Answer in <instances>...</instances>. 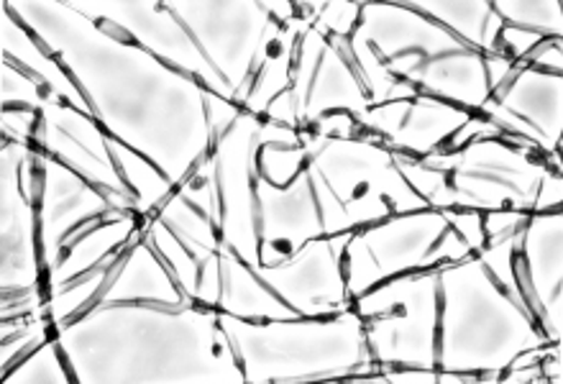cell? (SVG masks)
<instances>
[{
  "label": "cell",
  "instance_id": "1",
  "mask_svg": "<svg viewBox=\"0 0 563 384\" xmlns=\"http://www.w3.org/2000/svg\"><path fill=\"white\" fill-rule=\"evenodd\" d=\"M533 152L538 149L522 139L518 146L476 139L459 152H433L420 160L402 152L393 156L400 175L433 210L541 213V195L561 179V172H551L549 162H536Z\"/></svg>",
  "mask_w": 563,
  "mask_h": 384
},
{
  "label": "cell",
  "instance_id": "2",
  "mask_svg": "<svg viewBox=\"0 0 563 384\" xmlns=\"http://www.w3.org/2000/svg\"><path fill=\"white\" fill-rule=\"evenodd\" d=\"M300 139L308 149L305 172L323 218V237L428 208L400 175L387 146L356 136L328 139L300 133Z\"/></svg>",
  "mask_w": 563,
  "mask_h": 384
},
{
  "label": "cell",
  "instance_id": "3",
  "mask_svg": "<svg viewBox=\"0 0 563 384\" xmlns=\"http://www.w3.org/2000/svg\"><path fill=\"white\" fill-rule=\"evenodd\" d=\"M472 254L466 241L451 229L443 210L393 218L377 229L354 231L346 244V293L351 300L369 293L379 279L400 272L430 270L435 264H456Z\"/></svg>",
  "mask_w": 563,
  "mask_h": 384
},
{
  "label": "cell",
  "instance_id": "4",
  "mask_svg": "<svg viewBox=\"0 0 563 384\" xmlns=\"http://www.w3.org/2000/svg\"><path fill=\"white\" fill-rule=\"evenodd\" d=\"M438 270L405 274L372 295L356 297L366 347L379 364H402L416 370H438L435 354Z\"/></svg>",
  "mask_w": 563,
  "mask_h": 384
},
{
  "label": "cell",
  "instance_id": "5",
  "mask_svg": "<svg viewBox=\"0 0 563 384\" xmlns=\"http://www.w3.org/2000/svg\"><path fill=\"white\" fill-rule=\"evenodd\" d=\"M38 152L54 156L69 169L96 185L119 210H136V195L123 179L115 164L108 136L90 121L88 113L77 111L65 100H49L38 111Z\"/></svg>",
  "mask_w": 563,
  "mask_h": 384
},
{
  "label": "cell",
  "instance_id": "6",
  "mask_svg": "<svg viewBox=\"0 0 563 384\" xmlns=\"http://www.w3.org/2000/svg\"><path fill=\"white\" fill-rule=\"evenodd\" d=\"M518 65L510 85L492 92L479 116L497 123L503 133L522 136L538 152L551 156L553 169L561 172V75L526 67L522 62Z\"/></svg>",
  "mask_w": 563,
  "mask_h": 384
},
{
  "label": "cell",
  "instance_id": "7",
  "mask_svg": "<svg viewBox=\"0 0 563 384\" xmlns=\"http://www.w3.org/2000/svg\"><path fill=\"white\" fill-rule=\"evenodd\" d=\"M42 162V195H38V246L42 266L49 274L59 262L62 246L77 233V226L119 210L103 193H96L88 179L77 175L54 156L38 152Z\"/></svg>",
  "mask_w": 563,
  "mask_h": 384
},
{
  "label": "cell",
  "instance_id": "8",
  "mask_svg": "<svg viewBox=\"0 0 563 384\" xmlns=\"http://www.w3.org/2000/svg\"><path fill=\"white\" fill-rule=\"evenodd\" d=\"M34 146L3 141V295L38 289L42 259L36 256V195L23 185V164Z\"/></svg>",
  "mask_w": 563,
  "mask_h": 384
},
{
  "label": "cell",
  "instance_id": "9",
  "mask_svg": "<svg viewBox=\"0 0 563 384\" xmlns=\"http://www.w3.org/2000/svg\"><path fill=\"white\" fill-rule=\"evenodd\" d=\"M254 195L260 202L256 231H260V262L277 266L312 239L323 237V218L316 208L308 172L292 179L289 190H279L260 169L254 172Z\"/></svg>",
  "mask_w": 563,
  "mask_h": 384
},
{
  "label": "cell",
  "instance_id": "10",
  "mask_svg": "<svg viewBox=\"0 0 563 384\" xmlns=\"http://www.w3.org/2000/svg\"><path fill=\"white\" fill-rule=\"evenodd\" d=\"M472 113L445 103V100L418 96L408 100H393V103L372 106L356 123L387 139L389 152H405L412 156H428L445 144Z\"/></svg>",
  "mask_w": 563,
  "mask_h": 384
},
{
  "label": "cell",
  "instance_id": "11",
  "mask_svg": "<svg viewBox=\"0 0 563 384\" xmlns=\"http://www.w3.org/2000/svg\"><path fill=\"white\" fill-rule=\"evenodd\" d=\"M119 300H159L164 305H185V293L175 285L148 241H134L126 262L119 266V277L103 289L98 305Z\"/></svg>",
  "mask_w": 563,
  "mask_h": 384
},
{
  "label": "cell",
  "instance_id": "12",
  "mask_svg": "<svg viewBox=\"0 0 563 384\" xmlns=\"http://www.w3.org/2000/svg\"><path fill=\"white\" fill-rule=\"evenodd\" d=\"M223 289L218 308L236 318H269V320H297L300 316L279 300L269 287H264L256 270L223 246L221 252Z\"/></svg>",
  "mask_w": 563,
  "mask_h": 384
},
{
  "label": "cell",
  "instance_id": "13",
  "mask_svg": "<svg viewBox=\"0 0 563 384\" xmlns=\"http://www.w3.org/2000/svg\"><path fill=\"white\" fill-rule=\"evenodd\" d=\"M3 54L5 59L13 57L15 67H21L23 73H29L34 80L42 85V88L49 92L52 100H65L77 111L96 116L88 100L80 96L77 85L69 80V77L62 73V67L54 62L49 54L31 42V36L23 31L19 23L11 21V11H8L5 3V13H3Z\"/></svg>",
  "mask_w": 563,
  "mask_h": 384
},
{
  "label": "cell",
  "instance_id": "14",
  "mask_svg": "<svg viewBox=\"0 0 563 384\" xmlns=\"http://www.w3.org/2000/svg\"><path fill=\"white\" fill-rule=\"evenodd\" d=\"M408 8H418L426 15L441 19L445 26H451L461 36L459 42L466 44L468 50L484 52V57H505L499 50V31L505 29V23L495 13L492 3H402Z\"/></svg>",
  "mask_w": 563,
  "mask_h": 384
},
{
  "label": "cell",
  "instance_id": "15",
  "mask_svg": "<svg viewBox=\"0 0 563 384\" xmlns=\"http://www.w3.org/2000/svg\"><path fill=\"white\" fill-rule=\"evenodd\" d=\"M108 146H111L113 160L119 164L121 175L131 187V193L136 195V210L141 216H148V210L159 208V202H167V198H172V187H175V183H172V179H164L162 172H156L146 160H141L139 152H131V149L115 136H108Z\"/></svg>",
  "mask_w": 563,
  "mask_h": 384
},
{
  "label": "cell",
  "instance_id": "16",
  "mask_svg": "<svg viewBox=\"0 0 563 384\" xmlns=\"http://www.w3.org/2000/svg\"><path fill=\"white\" fill-rule=\"evenodd\" d=\"M505 26L530 31L543 39H561V3H492Z\"/></svg>",
  "mask_w": 563,
  "mask_h": 384
},
{
  "label": "cell",
  "instance_id": "17",
  "mask_svg": "<svg viewBox=\"0 0 563 384\" xmlns=\"http://www.w3.org/2000/svg\"><path fill=\"white\" fill-rule=\"evenodd\" d=\"M59 341L46 339L42 347L29 351V359L13 372H5V384L13 382H52V384H67V372L62 370L57 359Z\"/></svg>",
  "mask_w": 563,
  "mask_h": 384
},
{
  "label": "cell",
  "instance_id": "18",
  "mask_svg": "<svg viewBox=\"0 0 563 384\" xmlns=\"http://www.w3.org/2000/svg\"><path fill=\"white\" fill-rule=\"evenodd\" d=\"M49 92L38 85L29 73H23L21 67H11L5 62L3 65V108H23V111H42L49 103Z\"/></svg>",
  "mask_w": 563,
  "mask_h": 384
},
{
  "label": "cell",
  "instance_id": "19",
  "mask_svg": "<svg viewBox=\"0 0 563 384\" xmlns=\"http://www.w3.org/2000/svg\"><path fill=\"white\" fill-rule=\"evenodd\" d=\"M362 19V3H323L318 13L316 29L320 34L349 39L354 34L356 21Z\"/></svg>",
  "mask_w": 563,
  "mask_h": 384
},
{
  "label": "cell",
  "instance_id": "20",
  "mask_svg": "<svg viewBox=\"0 0 563 384\" xmlns=\"http://www.w3.org/2000/svg\"><path fill=\"white\" fill-rule=\"evenodd\" d=\"M0 129H3V141L34 146L38 133V113L23 111V108L3 111V116H0Z\"/></svg>",
  "mask_w": 563,
  "mask_h": 384
},
{
  "label": "cell",
  "instance_id": "21",
  "mask_svg": "<svg viewBox=\"0 0 563 384\" xmlns=\"http://www.w3.org/2000/svg\"><path fill=\"white\" fill-rule=\"evenodd\" d=\"M443 216H445V221H449L451 229L466 241V246L472 249V254L479 252L482 246H487V237H484V226H482V218H484L482 213H476V210L459 213V210L445 208Z\"/></svg>",
  "mask_w": 563,
  "mask_h": 384
},
{
  "label": "cell",
  "instance_id": "22",
  "mask_svg": "<svg viewBox=\"0 0 563 384\" xmlns=\"http://www.w3.org/2000/svg\"><path fill=\"white\" fill-rule=\"evenodd\" d=\"M482 226H484V237L489 241H497L507 237V233L518 231L522 223L528 221L530 213H522V210H495V213H482Z\"/></svg>",
  "mask_w": 563,
  "mask_h": 384
}]
</instances>
